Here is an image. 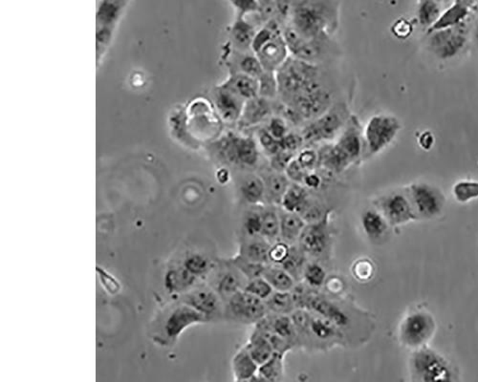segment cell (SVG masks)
<instances>
[{
  "label": "cell",
  "mask_w": 478,
  "mask_h": 382,
  "mask_svg": "<svg viewBox=\"0 0 478 382\" xmlns=\"http://www.w3.org/2000/svg\"><path fill=\"white\" fill-rule=\"evenodd\" d=\"M265 303L269 313L274 315H291L297 309L291 292L274 290Z\"/></svg>",
  "instance_id": "60d3db41"
},
{
  "label": "cell",
  "mask_w": 478,
  "mask_h": 382,
  "mask_svg": "<svg viewBox=\"0 0 478 382\" xmlns=\"http://www.w3.org/2000/svg\"><path fill=\"white\" fill-rule=\"evenodd\" d=\"M279 219H281V231H279V240L289 244H295L299 242V237L305 226L307 225L304 219L299 213H290L279 206Z\"/></svg>",
  "instance_id": "4316f807"
},
{
  "label": "cell",
  "mask_w": 478,
  "mask_h": 382,
  "mask_svg": "<svg viewBox=\"0 0 478 382\" xmlns=\"http://www.w3.org/2000/svg\"><path fill=\"white\" fill-rule=\"evenodd\" d=\"M179 264L197 279L207 276L215 267L212 260L201 252H188Z\"/></svg>",
  "instance_id": "d590c367"
},
{
  "label": "cell",
  "mask_w": 478,
  "mask_h": 382,
  "mask_svg": "<svg viewBox=\"0 0 478 382\" xmlns=\"http://www.w3.org/2000/svg\"><path fill=\"white\" fill-rule=\"evenodd\" d=\"M302 309L322 315L340 329L347 327L350 323L349 315L339 305L313 290H310L305 297Z\"/></svg>",
  "instance_id": "d6986e66"
},
{
  "label": "cell",
  "mask_w": 478,
  "mask_h": 382,
  "mask_svg": "<svg viewBox=\"0 0 478 382\" xmlns=\"http://www.w3.org/2000/svg\"><path fill=\"white\" fill-rule=\"evenodd\" d=\"M202 313L208 321L215 319L224 313L222 298L211 288L192 289L183 295L182 301Z\"/></svg>",
  "instance_id": "2e32d148"
},
{
  "label": "cell",
  "mask_w": 478,
  "mask_h": 382,
  "mask_svg": "<svg viewBox=\"0 0 478 382\" xmlns=\"http://www.w3.org/2000/svg\"><path fill=\"white\" fill-rule=\"evenodd\" d=\"M310 199L309 190L302 183H290L288 190L282 198L281 208L290 213H301Z\"/></svg>",
  "instance_id": "e575fe53"
},
{
  "label": "cell",
  "mask_w": 478,
  "mask_h": 382,
  "mask_svg": "<svg viewBox=\"0 0 478 382\" xmlns=\"http://www.w3.org/2000/svg\"><path fill=\"white\" fill-rule=\"evenodd\" d=\"M419 144L424 149L429 150L434 144V136L429 132H425V133L421 135L419 138Z\"/></svg>",
  "instance_id": "6125c7cd"
},
{
  "label": "cell",
  "mask_w": 478,
  "mask_h": 382,
  "mask_svg": "<svg viewBox=\"0 0 478 382\" xmlns=\"http://www.w3.org/2000/svg\"><path fill=\"white\" fill-rule=\"evenodd\" d=\"M231 3L238 10L239 17H244L250 13L258 10V0H230Z\"/></svg>",
  "instance_id": "680465c9"
},
{
  "label": "cell",
  "mask_w": 478,
  "mask_h": 382,
  "mask_svg": "<svg viewBox=\"0 0 478 382\" xmlns=\"http://www.w3.org/2000/svg\"><path fill=\"white\" fill-rule=\"evenodd\" d=\"M434 330L436 322L429 313H411L402 321L399 338L406 347L419 349L431 340Z\"/></svg>",
  "instance_id": "8fae6325"
},
{
  "label": "cell",
  "mask_w": 478,
  "mask_h": 382,
  "mask_svg": "<svg viewBox=\"0 0 478 382\" xmlns=\"http://www.w3.org/2000/svg\"><path fill=\"white\" fill-rule=\"evenodd\" d=\"M361 222L363 231L372 241H378L385 237L388 233V226H390L383 214L376 210L363 211Z\"/></svg>",
  "instance_id": "836d02e7"
},
{
  "label": "cell",
  "mask_w": 478,
  "mask_h": 382,
  "mask_svg": "<svg viewBox=\"0 0 478 382\" xmlns=\"http://www.w3.org/2000/svg\"><path fill=\"white\" fill-rule=\"evenodd\" d=\"M282 35L292 57L320 65L331 53V37L322 35L314 38H305L299 35L289 23L282 27Z\"/></svg>",
  "instance_id": "8992f818"
},
{
  "label": "cell",
  "mask_w": 478,
  "mask_h": 382,
  "mask_svg": "<svg viewBox=\"0 0 478 382\" xmlns=\"http://www.w3.org/2000/svg\"><path fill=\"white\" fill-rule=\"evenodd\" d=\"M222 84L245 101L258 96V78L246 74L231 73Z\"/></svg>",
  "instance_id": "4dcf8cb0"
},
{
  "label": "cell",
  "mask_w": 478,
  "mask_h": 382,
  "mask_svg": "<svg viewBox=\"0 0 478 382\" xmlns=\"http://www.w3.org/2000/svg\"><path fill=\"white\" fill-rule=\"evenodd\" d=\"M450 367L444 358L425 347L419 348L411 358L413 374L420 381H451Z\"/></svg>",
  "instance_id": "7c38bea8"
},
{
  "label": "cell",
  "mask_w": 478,
  "mask_h": 382,
  "mask_svg": "<svg viewBox=\"0 0 478 382\" xmlns=\"http://www.w3.org/2000/svg\"><path fill=\"white\" fill-rule=\"evenodd\" d=\"M216 159L241 169H254L259 163L258 144L253 136L229 131L211 144Z\"/></svg>",
  "instance_id": "277c9868"
},
{
  "label": "cell",
  "mask_w": 478,
  "mask_h": 382,
  "mask_svg": "<svg viewBox=\"0 0 478 382\" xmlns=\"http://www.w3.org/2000/svg\"><path fill=\"white\" fill-rule=\"evenodd\" d=\"M258 96L274 101L279 99V83L276 72L264 71L258 78Z\"/></svg>",
  "instance_id": "7dc6e473"
},
{
  "label": "cell",
  "mask_w": 478,
  "mask_h": 382,
  "mask_svg": "<svg viewBox=\"0 0 478 382\" xmlns=\"http://www.w3.org/2000/svg\"><path fill=\"white\" fill-rule=\"evenodd\" d=\"M238 192L242 202L249 206L265 205V183L261 175H244L239 182Z\"/></svg>",
  "instance_id": "603a6c76"
},
{
  "label": "cell",
  "mask_w": 478,
  "mask_h": 382,
  "mask_svg": "<svg viewBox=\"0 0 478 382\" xmlns=\"http://www.w3.org/2000/svg\"><path fill=\"white\" fill-rule=\"evenodd\" d=\"M263 277L270 283L274 290L291 292L296 286V280L279 265L268 264L263 272Z\"/></svg>",
  "instance_id": "f35d334b"
},
{
  "label": "cell",
  "mask_w": 478,
  "mask_h": 382,
  "mask_svg": "<svg viewBox=\"0 0 478 382\" xmlns=\"http://www.w3.org/2000/svg\"><path fill=\"white\" fill-rule=\"evenodd\" d=\"M206 322H208V319L202 313L181 302L179 305L174 306L165 315L160 331V340L162 344H174L190 326Z\"/></svg>",
  "instance_id": "30bf717a"
},
{
  "label": "cell",
  "mask_w": 478,
  "mask_h": 382,
  "mask_svg": "<svg viewBox=\"0 0 478 382\" xmlns=\"http://www.w3.org/2000/svg\"><path fill=\"white\" fill-rule=\"evenodd\" d=\"M302 185H304L305 188H308L309 190H318V188L322 187V178L320 177V175L318 174L317 172H315V170L314 172H310L305 176Z\"/></svg>",
  "instance_id": "94428289"
},
{
  "label": "cell",
  "mask_w": 478,
  "mask_h": 382,
  "mask_svg": "<svg viewBox=\"0 0 478 382\" xmlns=\"http://www.w3.org/2000/svg\"><path fill=\"white\" fill-rule=\"evenodd\" d=\"M302 280L311 289H318L324 284L327 280V272L324 267L317 262H307L305 265Z\"/></svg>",
  "instance_id": "bcb514c9"
},
{
  "label": "cell",
  "mask_w": 478,
  "mask_h": 382,
  "mask_svg": "<svg viewBox=\"0 0 478 382\" xmlns=\"http://www.w3.org/2000/svg\"><path fill=\"white\" fill-rule=\"evenodd\" d=\"M296 159L306 172H314L319 167V151L312 147H307L302 149Z\"/></svg>",
  "instance_id": "f5cc1de1"
},
{
  "label": "cell",
  "mask_w": 478,
  "mask_h": 382,
  "mask_svg": "<svg viewBox=\"0 0 478 382\" xmlns=\"http://www.w3.org/2000/svg\"><path fill=\"white\" fill-rule=\"evenodd\" d=\"M478 11V10H477ZM475 38H477V42H478V13H477V19H475Z\"/></svg>",
  "instance_id": "be15d7a7"
},
{
  "label": "cell",
  "mask_w": 478,
  "mask_h": 382,
  "mask_svg": "<svg viewBox=\"0 0 478 382\" xmlns=\"http://www.w3.org/2000/svg\"><path fill=\"white\" fill-rule=\"evenodd\" d=\"M296 158V153L282 150L270 157L271 169L278 172H286L292 160Z\"/></svg>",
  "instance_id": "11a10c76"
},
{
  "label": "cell",
  "mask_w": 478,
  "mask_h": 382,
  "mask_svg": "<svg viewBox=\"0 0 478 382\" xmlns=\"http://www.w3.org/2000/svg\"><path fill=\"white\" fill-rule=\"evenodd\" d=\"M468 19L454 27L429 33V48L439 60H446L456 57L463 50L469 37Z\"/></svg>",
  "instance_id": "9c48e42d"
},
{
  "label": "cell",
  "mask_w": 478,
  "mask_h": 382,
  "mask_svg": "<svg viewBox=\"0 0 478 382\" xmlns=\"http://www.w3.org/2000/svg\"><path fill=\"white\" fill-rule=\"evenodd\" d=\"M375 205L390 226L404 225L417 219L411 199L404 193L393 192L383 196L376 201Z\"/></svg>",
  "instance_id": "5bb4252c"
},
{
  "label": "cell",
  "mask_w": 478,
  "mask_h": 382,
  "mask_svg": "<svg viewBox=\"0 0 478 382\" xmlns=\"http://www.w3.org/2000/svg\"><path fill=\"white\" fill-rule=\"evenodd\" d=\"M256 32L258 29H256L254 25H252L244 17H238L230 31L231 49L239 51V52H253L252 45L255 40Z\"/></svg>",
  "instance_id": "484cf974"
},
{
  "label": "cell",
  "mask_w": 478,
  "mask_h": 382,
  "mask_svg": "<svg viewBox=\"0 0 478 382\" xmlns=\"http://www.w3.org/2000/svg\"><path fill=\"white\" fill-rule=\"evenodd\" d=\"M329 216L328 210L320 220L305 226L297 244L306 256L318 257L327 251L330 241Z\"/></svg>",
  "instance_id": "9a60e30c"
},
{
  "label": "cell",
  "mask_w": 478,
  "mask_h": 382,
  "mask_svg": "<svg viewBox=\"0 0 478 382\" xmlns=\"http://www.w3.org/2000/svg\"><path fill=\"white\" fill-rule=\"evenodd\" d=\"M266 324L277 335L284 338L295 346L299 344V335H297L296 326L290 315H274L268 313L264 317Z\"/></svg>",
  "instance_id": "d6a6232c"
},
{
  "label": "cell",
  "mask_w": 478,
  "mask_h": 382,
  "mask_svg": "<svg viewBox=\"0 0 478 382\" xmlns=\"http://www.w3.org/2000/svg\"><path fill=\"white\" fill-rule=\"evenodd\" d=\"M246 348H247L252 358L255 359L258 365H261L268 360L274 353L270 341L267 340L258 329H255V331L252 333Z\"/></svg>",
  "instance_id": "8d00e7d4"
},
{
  "label": "cell",
  "mask_w": 478,
  "mask_h": 382,
  "mask_svg": "<svg viewBox=\"0 0 478 382\" xmlns=\"http://www.w3.org/2000/svg\"><path fill=\"white\" fill-rule=\"evenodd\" d=\"M256 142L261 149L265 152L269 157L273 156L281 150V140L274 139L273 136L265 128V126L258 127L256 130Z\"/></svg>",
  "instance_id": "c3c4849f"
},
{
  "label": "cell",
  "mask_w": 478,
  "mask_h": 382,
  "mask_svg": "<svg viewBox=\"0 0 478 382\" xmlns=\"http://www.w3.org/2000/svg\"><path fill=\"white\" fill-rule=\"evenodd\" d=\"M286 173L288 179L291 181L292 183H302L304 182L305 176H306L308 172L304 169V167L299 165L297 162L296 158L291 160V163L287 167Z\"/></svg>",
  "instance_id": "6f0895ef"
},
{
  "label": "cell",
  "mask_w": 478,
  "mask_h": 382,
  "mask_svg": "<svg viewBox=\"0 0 478 382\" xmlns=\"http://www.w3.org/2000/svg\"><path fill=\"white\" fill-rule=\"evenodd\" d=\"M284 356L274 351L268 360L259 365L256 381H281L284 376Z\"/></svg>",
  "instance_id": "ab89813d"
},
{
  "label": "cell",
  "mask_w": 478,
  "mask_h": 382,
  "mask_svg": "<svg viewBox=\"0 0 478 382\" xmlns=\"http://www.w3.org/2000/svg\"><path fill=\"white\" fill-rule=\"evenodd\" d=\"M310 312V310H309ZM315 338L320 342L325 344L340 343L343 340V329L327 319V318L310 312L308 324L306 329L299 335L302 338Z\"/></svg>",
  "instance_id": "44dd1931"
},
{
  "label": "cell",
  "mask_w": 478,
  "mask_h": 382,
  "mask_svg": "<svg viewBox=\"0 0 478 382\" xmlns=\"http://www.w3.org/2000/svg\"><path fill=\"white\" fill-rule=\"evenodd\" d=\"M306 263V254H305V252L302 251L299 244L297 246L292 244L288 257H287L286 261L281 266L293 276L296 282H299L302 280V274H304V267Z\"/></svg>",
  "instance_id": "b9f144b4"
},
{
  "label": "cell",
  "mask_w": 478,
  "mask_h": 382,
  "mask_svg": "<svg viewBox=\"0 0 478 382\" xmlns=\"http://www.w3.org/2000/svg\"><path fill=\"white\" fill-rule=\"evenodd\" d=\"M409 199L417 219H431L443 210L445 197L438 188L428 183H414L409 188Z\"/></svg>",
  "instance_id": "4fadbf2b"
},
{
  "label": "cell",
  "mask_w": 478,
  "mask_h": 382,
  "mask_svg": "<svg viewBox=\"0 0 478 382\" xmlns=\"http://www.w3.org/2000/svg\"><path fill=\"white\" fill-rule=\"evenodd\" d=\"M400 130V122L395 117L388 115L371 117L363 130L365 154L373 156L382 151L393 142Z\"/></svg>",
  "instance_id": "52a82bcc"
},
{
  "label": "cell",
  "mask_w": 478,
  "mask_h": 382,
  "mask_svg": "<svg viewBox=\"0 0 478 382\" xmlns=\"http://www.w3.org/2000/svg\"><path fill=\"white\" fill-rule=\"evenodd\" d=\"M261 175L265 183V205L281 206L282 198L288 190L291 181L286 173L274 172L273 169Z\"/></svg>",
  "instance_id": "d4e9b609"
},
{
  "label": "cell",
  "mask_w": 478,
  "mask_h": 382,
  "mask_svg": "<svg viewBox=\"0 0 478 382\" xmlns=\"http://www.w3.org/2000/svg\"><path fill=\"white\" fill-rule=\"evenodd\" d=\"M258 367L246 346L236 351L231 361L233 374L238 382L256 381Z\"/></svg>",
  "instance_id": "f546056e"
},
{
  "label": "cell",
  "mask_w": 478,
  "mask_h": 382,
  "mask_svg": "<svg viewBox=\"0 0 478 382\" xmlns=\"http://www.w3.org/2000/svg\"><path fill=\"white\" fill-rule=\"evenodd\" d=\"M470 15V5L465 0H455L454 4L440 15L438 20L429 29V33L434 31L454 27L466 20Z\"/></svg>",
  "instance_id": "1f68e13d"
},
{
  "label": "cell",
  "mask_w": 478,
  "mask_h": 382,
  "mask_svg": "<svg viewBox=\"0 0 478 382\" xmlns=\"http://www.w3.org/2000/svg\"><path fill=\"white\" fill-rule=\"evenodd\" d=\"M413 32V25L406 19L398 20L393 27V35L398 38H406Z\"/></svg>",
  "instance_id": "91938a15"
},
{
  "label": "cell",
  "mask_w": 478,
  "mask_h": 382,
  "mask_svg": "<svg viewBox=\"0 0 478 382\" xmlns=\"http://www.w3.org/2000/svg\"><path fill=\"white\" fill-rule=\"evenodd\" d=\"M289 122L283 117L279 115H273L270 119L265 122V128L277 140L283 139L289 133Z\"/></svg>",
  "instance_id": "816d5d0a"
},
{
  "label": "cell",
  "mask_w": 478,
  "mask_h": 382,
  "mask_svg": "<svg viewBox=\"0 0 478 382\" xmlns=\"http://www.w3.org/2000/svg\"><path fill=\"white\" fill-rule=\"evenodd\" d=\"M247 281L248 279L228 259L224 260L213 275V289L226 301L231 295L243 290Z\"/></svg>",
  "instance_id": "ac0fdd59"
},
{
  "label": "cell",
  "mask_w": 478,
  "mask_h": 382,
  "mask_svg": "<svg viewBox=\"0 0 478 382\" xmlns=\"http://www.w3.org/2000/svg\"><path fill=\"white\" fill-rule=\"evenodd\" d=\"M436 1L441 2L442 0H436Z\"/></svg>",
  "instance_id": "e7e4bbea"
},
{
  "label": "cell",
  "mask_w": 478,
  "mask_h": 382,
  "mask_svg": "<svg viewBox=\"0 0 478 382\" xmlns=\"http://www.w3.org/2000/svg\"><path fill=\"white\" fill-rule=\"evenodd\" d=\"M454 196L460 203H467L478 198V182L475 181H461L455 183Z\"/></svg>",
  "instance_id": "f907efd6"
},
{
  "label": "cell",
  "mask_w": 478,
  "mask_h": 382,
  "mask_svg": "<svg viewBox=\"0 0 478 382\" xmlns=\"http://www.w3.org/2000/svg\"><path fill=\"white\" fill-rule=\"evenodd\" d=\"M213 99L221 121L228 124H238L245 106V99L223 84L213 90Z\"/></svg>",
  "instance_id": "e0dca14e"
},
{
  "label": "cell",
  "mask_w": 478,
  "mask_h": 382,
  "mask_svg": "<svg viewBox=\"0 0 478 382\" xmlns=\"http://www.w3.org/2000/svg\"><path fill=\"white\" fill-rule=\"evenodd\" d=\"M347 103H334L317 119L302 126L301 133L305 147L327 144L339 137L350 119Z\"/></svg>",
  "instance_id": "5b68a950"
},
{
  "label": "cell",
  "mask_w": 478,
  "mask_h": 382,
  "mask_svg": "<svg viewBox=\"0 0 478 382\" xmlns=\"http://www.w3.org/2000/svg\"><path fill=\"white\" fill-rule=\"evenodd\" d=\"M289 24L305 38L329 35L339 26V11L334 0H301L295 5Z\"/></svg>",
  "instance_id": "6da1fadb"
},
{
  "label": "cell",
  "mask_w": 478,
  "mask_h": 382,
  "mask_svg": "<svg viewBox=\"0 0 478 382\" xmlns=\"http://www.w3.org/2000/svg\"><path fill=\"white\" fill-rule=\"evenodd\" d=\"M233 267H236L248 280L256 279V277L263 276L267 265L256 263L251 261L240 254H236L233 258L228 259Z\"/></svg>",
  "instance_id": "f6af8a7d"
},
{
  "label": "cell",
  "mask_w": 478,
  "mask_h": 382,
  "mask_svg": "<svg viewBox=\"0 0 478 382\" xmlns=\"http://www.w3.org/2000/svg\"><path fill=\"white\" fill-rule=\"evenodd\" d=\"M276 112V103L271 99L258 96L248 99L236 126L239 129L253 128L265 124Z\"/></svg>",
  "instance_id": "ffe728a7"
},
{
  "label": "cell",
  "mask_w": 478,
  "mask_h": 382,
  "mask_svg": "<svg viewBox=\"0 0 478 382\" xmlns=\"http://www.w3.org/2000/svg\"><path fill=\"white\" fill-rule=\"evenodd\" d=\"M441 15V7L436 0H420L417 9V19L423 28H431Z\"/></svg>",
  "instance_id": "7bdbcfd3"
},
{
  "label": "cell",
  "mask_w": 478,
  "mask_h": 382,
  "mask_svg": "<svg viewBox=\"0 0 478 382\" xmlns=\"http://www.w3.org/2000/svg\"><path fill=\"white\" fill-rule=\"evenodd\" d=\"M226 60L230 74L243 73L258 78L264 72L261 61L253 52H239L231 49L230 56Z\"/></svg>",
  "instance_id": "cb8c5ba5"
},
{
  "label": "cell",
  "mask_w": 478,
  "mask_h": 382,
  "mask_svg": "<svg viewBox=\"0 0 478 382\" xmlns=\"http://www.w3.org/2000/svg\"><path fill=\"white\" fill-rule=\"evenodd\" d=\"M261 213H263L261 236L273 244L279 240L281 219H279V206L263 205L261 206Z\"/></svg>",
  "instance_id": "74e56055"
},
{
  "label": "cell",
  "mask_w": 478,
  "mask_h": 382,
  "mask_svg": "<svg viewBox=\"0 0 478 382\" xmlns=\"http://www.w3.org/2000/svg\"><path fill=\"white\" fill-rule=\"evenodd\" d=\"M198 280L199 279L186 271L181 265L174 264L165 274V287L172 294H186L195 286Z\"/></svg>",
  "instance_id": "f1b7e54d"
},
{
  "label": "cell",
  "mask_w": 478,
  "mask_h": 382,
  "mask_svg": "<svg viewBox=\"0 0 478 382\" xmlns=\"http://www.w3.org/2000/svg\"><path fill=\"white\" fill-rule=\"evenodd\" d=\"M264 300L241 290L225 301L224 315L228 319L243 324H256L268 315Z\"/></svg>",
  "instance_id": "ba28073f"
},
{
  "label": "cell",
  "mask_w": 478,
  "mask_h": 382,
  "mask_svg": "<svg viewBox=\"0 0 478 382\" xmlns=\"http://www.w3.org/2000/svg\"><path fill=\"white\" fill-rule=\"evenodd\" d=\"M276 75L279 99L283 103L324 86L319 65H313L292 56L277 71Z\"/></svg>",
  "instance_id": "3957f363"
},
{
  "label": "cell",
  "mask_w": 478,
  "mask_h": 382,
  "mask_svg": "<svg viewBox=\"0 0 478 382\" xmlns=\"http://www.w3.org/2000/svg\"><path fill=\"white\" fill-rule=\"evenodd\" d=\"M353 274L361 281H367L374 274V266L368 259L360 260L353 267Z\"/></svg>",
  "instance_id": "9f6ffc18"
},
{
  "label": "cell",
  "mask_w": 478,
  "mask_h": 382,
  "mask_svg": "<svg viewBox=\"0 0 478 382\" xmlns=\"http://www.w3.org/2000/svg\"><path fill=\"white\" fill-rule=\"evenodd\" d=\"M272 243L263 236L245 237L239 246L238 254L256 263L270 264L269 251Z\"/></svg>",
  "instance_id": "83f0119b"
},
{
  "label": "cell",
  "mask_w": 478,
  "mask_h": 382,
  "mask_svg": "<svg viewBox=\"0 0 478 382\" xmlns=\"http://www.w3.org/2000/svg\"><path fill=\"white\" fill-rule=\"evenodd\" d=\"M292 244L286 242L279 240L272 244L270 251H269V260L270 264L282 265L289 256L290 249Z\"/></svg>",
  "instance_id": "db71d44e"
},
{
  "label": "cell",
  "mask_w": 478,
  "mask_h": 382,
  "mask_svg": "<svg viewBox=\"0 0 478 382\" xmlns=\"http://www.w3.org/2000/svg\"><path fill=\"white\" fill-rule=\"evenodd\" d=\"M243 290L261 298L264 301L268 299L274 292V288L271 286L270 283L267 281L263 276L248 280Z\"/></svg>",
  "instance_id": "681fc988"
},
{
  "label": "cell",
  "mask_w": 478,
  "mask_h": 382,
  "mask_svg": "<svg viewBox=\"0 0 478 382\" xmlns=\"http://www.w3.org/2000/svg\"><path fill=\"white\" fill-rule=\"evenodd\" d=\"M261 206H251L250 208L244 213L242 229L245 237L261 235V231H263Z\"/></svg>",
  "instance_id": "ee69618b"
},
{
  "label": "cell",
  "mask_w": 478,
  "mask_h": 382,
  "mask_svg": "<svg viewBox=\"0 0 478 382\" xmlns=\"http://www.w3.org/2000/svg\"><path fill=\"white\" fill-rule=\"evenodd\" d=\"M319 167L340 174L356 164L365 154V142L360 122L351 116L335 144H325L319 150Z\"/></svg>",
  "instance_id": "7a4b0ae2"
},
{
  "label": "cell",
  "mask_w": 478,
  "mask_h": 382,
  "mask_svg": "<svg viewBox=\"0 0 478 382\" xmlns=\"http://www.w3.org/2000/svg\"><path fill=\"white\" fill-rule=\"evenodd\" d=\"M264 71L277 72L290 57L288 47L282 33L277 34L256 53Z\"/></svg>",
  "instance_id": "7402d4cb"
}]
</instances>
